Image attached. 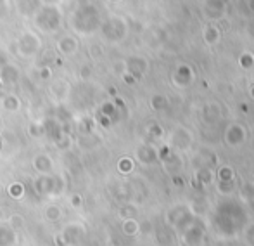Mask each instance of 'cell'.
Instances as JSON below:
<instances>
[{"label": "cell", "instance_id": "cell-1", "mask_svg": "<svg viewBox=\"0 0 254 246\" xmlns=\"http://www.w3.org/2000/svg\"><path fill=\"white\" fill-rule=\"evenodd\" d=\"M10 226H12L14 229H16V227H21V226H23V217H21V215H12V217H10Z\"/></svg>", "mask_w": 254, "mask_h": 246}]
</instances>
